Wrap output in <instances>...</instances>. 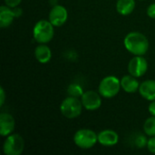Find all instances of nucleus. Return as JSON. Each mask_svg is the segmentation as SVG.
Segmentation results:
<instances>
[{"label":"nucleus","mask_w":155,"mask_h":155,"mask_svg":"<svg viewBox=\"0 0 155 155\" xmlns=\"http://www.w3.org/2000/svg\"><path fill=\"white\" fill-rule=\"evenodd\" d=\"M83 104L81 99L74 96L65 97L60 104V112L67 119H75L79 117L83 111Z\"/></svg>","instance_id":"5"},{"label":"nucleus","mask_w":155,"mask_h":155,"mask_svg":"<svg viewBox=\"0 0 155 155\" xmlns=\"http://www.w3.org/2000/svg\"><path fill=\"white\" fill-rule=\"evenodd\" d=\"M4 2L5 5L11 8H15V7H17L21 4L22 0H4Z\"/></svg>","instance_id":"22"},{"label":"nucleus","mask_w":155,"mask_h":155,"mask_svg":"<svg viewBox=\"0 0 155 155\" xmlns=\"http://www.w3.org/2000/svg\"><path fill=\"white\" fill-rule=\"evenodd\" d=\"M74 143L82 150H88L98 143V134L87 128L77 130L73 137Z\"/></svg>","instance_id":"4"},{"label":"nucleus","mask_w":155,"mask_h":155,"mask_svg":"<svg viewBox=\"0 0 155 155\" xmlns=\"http://www.w3.org/2000/svg\"><path fill=\"white\" fill-rule=\"evenodd\" d=\"M5 102V92L4 87L0 88V106H3Z\"/></svg>","instance_id":"23"},{"label":"nucleus","mask_w":155,"mask_h":155,"mask_svg":"<svg viewBox=\"0 0 155 155\" xmlns=\"http://www.w3.org/2000/svg\"><path fill=\"white\" fill-rule=\"evenodd\" d=\"M143 133L149 137L155 136V116L151 115L143 124Z\"/></svg>","instance_id":"17"},{"label":"nucleus","mask_w":155,"mask_h":155,"mask_svg":"<svg viewBox=\"0 0 155 155\" xmlns=\"http://www.w3.org/2000/svg\"><path fill=\"white\" fill-rule=\"evenodd\" d=\"M148 111L151 115L155 116V100L150 102V104L148 105Z\"/></svg>","instance_id":"24"},{"label":"nucleus","mask_w":155,"mask_h":155,"mask_svg":"<svg viewBox=\"0 0 155 155\" xmlns=\"http://www.w3.org/2000/svg\"><path fill=\"white\" fill-rule=\"evenodd\" d=\"M54 27L48 19H41L33 27V38L38 44H48L54 36Z\"/></svg>","instance_id":"2"},{"label":"nucleus","mask_w":155,"mask_h":155,"mask_svg":"<svg viewBox=\"0 0 155 155\" xmlns=\"http://www.w3.org/2000/svg\"><path fill=\"white\" fill-rule=\"evenodd\" d=\"M15 128V121L14 116L6 112L0 114V135L6 137L14 133Z\"/></svg>","instance_id":"10"},{"label":"nucleus","mask_w":155,"mask_h":155,"mask_svg":"<svg viewBox=\"0 0 155 155\" xmlns=\"http://www.w3.org/2000/svg\"><path fill=\"white\" fill-rule=\"evenodd\" d=\"M120 80H121V87L125 93L134 94L138 92L141 83L138 81L137 77L128 74L126 75H124Z\"/></svg>","instance_id":"12"},{"label":"nucleus","mask_w":155,"mask_h":155,"mask_svg":"<svg viewBox=\"0 0 155 155\" xmlns=\"http://www.w3.org/2000/svg\"><path fill=\"white\" fill-rule=\"evenodd\" d=\"M124 45L133 55H145L149 50L150 43L145 35L138 31H133L125 35Z\"/></svg>","instance_id":"1"},{"label":"nucleus","mask_w":155,"mask_h":155,"mask_svg":"<svg viewBox=\"0 0 155 155\" xmlns=\"http://www.w3.org/2000/svg\"><path fill=\"white\" fill-rule=\"evenodd\" d=\"M119 134L111 129H105L98 133V143L104 147H112L119 143Z\"/></svg>","instance_id":"11"},{"label":"nucleus","mask_w":155,"mask_h":155,"mask_svg":"<svg viewBox=\"0 0 155 155\" xmlns=\"http://www.w3.org/2000/svg\"><path fill=\"white\" fill-rule=\"evenodd\" d=\"M67 93H68V95H70V96L81 98V96L84 94V90H83V87L80 84H71L67 88Z\"/></svg>","instance_id":"18"},{"label":"nucleus","mask_w":155,"mask_h":155,"mask_svg":"<svg viewBox=\"0 0 155 155\" xmlns=\"http://www.w3.org/2000/svg\"><path fill=\"white\" fill-rule=\"evenodd\" d=\"M68 19V11L62 5H55L53 6L48 14V20L55 26H63Z\"/></svg>","instance_id":"9"},{"label":"nucleus","mask_w":155,"mask_h":155,"mask_svg":"<svg viewBox=\"0 0 155 155\" xmlns=\"http://www.w3.org/2000/svg\"><path fill=\"white\" fill-rule=\"evenodd\" d=\"M121 89V80L114 75H107L104 77L98 85L99 94L105 99H112L115 97Z\"/></svg>","instance_id":"3"},{"label":"nucleus","mask_w":155,"mask_h":155,"mask_svg":"<svg viewBox=\"0 0 155 155\" xmlns=\"http://www.w3.org/2000/svg\"><path fill=\"white\" fill-rule=\"evenodd\" d=\"M148 62L144 55H134L127 65L128 74L140 78L143 77L148 70Z\"/></svg>","instance_id":"7"},{"label":"nucleus","mask_w":155,"mask_h":155,"mask_svg":"<svg viewBox=\"0 0 155 155\" xmlns=\"http://www.w3.org/2000/svg\"><path fill=\"white\" fill-rule=\"evenodd\" d=\"M147 142H148V140L143 134L138 135L136 137V139H135V144L139 148H143L144 146H146L147 145Z\"/></svg>","instance_id":"19"},{"label":"nucleus","mask_w":155,"mask_h":155,"mask_svg":"<svg viewBox=\"0 0 155 155\" xmlns=\"http://www.w3.org/2000/svg\"><path fill=\"white\" fill-rule=\"evenodd\" d=\"M15 14L13 8L7 5H2L0 7V27L7 28L12 25L15 18Z\"/></svg>","instance_id":"15"},{"label":"nucleus","mask_w":155,"mask_h":155,"mask_svg":"<svg viewBox=\"0 0 155 155\" xmlns=\"http://www.w3.org/2000/svg\"><path fill=\"white\" fill-rule=\"evenodd\" d=\"M34 54L36 61L43 64L49 63L52 58V50L47 44H39L35 48Z\"/></svg>","instance_id":"14"},{"label":"nucleus","mask_w":155,"mask_h":155,"mask_svg":"<svg viewBox=\"0 0 155 155\" xmlns=\"http://www.w3.org/2000/svg\"><path fill=\"white\" fill-rule=\"evenodd\" d=\"M146 14L147 15L152 18V19H155V2L152 3L148 5L147 9H146Z\"/></svg>","instance_id":"21"},{"label":"nucleus","mask_w":155,"mask_h":155,"mask_svg":"<svg viewBox=\"0 0 155 155\" xmlns=\"http://www.w3.org/2000/svg\"><path fill=\"white\" fill-rule=\"evenodd\" d=\"M135 6V0H117L115 5L117 13L124 16L131 15L134 11Z\"/></svg>","instance_id":"16"},{"label":"nucleus","mask_w":155,"mask_h":155,"mask_svg":"<svg viewBox=\"0 0 155 155\" xmlns=\"http://www.w3.org/2000/svg\"><path fill=\"white\" fill-rule=\"evenodd\" d=\"M25 149V140L18 134H11L6 136L3 143L5 155H20Z\"/></svg>","instance_id":"6"},{"label":"nucleus","mask_w":155,"mask_h":155,"mask_svg":"<svg viewBox=\"0 0 155 155\" xmlns=\"http://www.w3.org/2000/svg\"><path fill=\"white\" fill-rule=\"evenodd\" d=\"M140 1H144V0H140Z\"/></svg>","instance_id":"25"},{"label":"nucleus","mask_w":155,"mask_h":155,"mask_svg":"<svg viewBox=\"0 0 155 155\" xmlns=\"http://www.w3.org/2000/svg\"><path fill=\"white\" fill-rule=\"evenodd\" d=\"M102 95L99 92H95L94 90H88L84 92L81 96V102L83 106L87 111H96L98 110L103 104Z\"/></svg>","instance_id":"8"},{"label":"nucleus","mask_w":155,"mask_h":155,"mask_svg":"<svg viewBox=\"0 0 155 155\" xmlns=\"http://www.w3.org/2000/svg\"><path fill=\"white\" fill-rule=\"evenodd\" d=\"M146 147H147L148 151H149L151 153L155 154V136L150 137V138L148 139Z\"/></svg>","instance_id":"20"},{"label":"nucleus","mask_w":155,"mask_h":155,"mask_svg":"<svg viewBox=\"0 0 155 155\" xmlns=\"http://www.w3.org/2000/svg\"><path fill=\"white\" fill-rule=\"evenodd\" d=\"M138 92L143 99L149 102L155 100V80L148 79L142 82Z\"/></svg>","instance_id":"13"}]
</instances>
